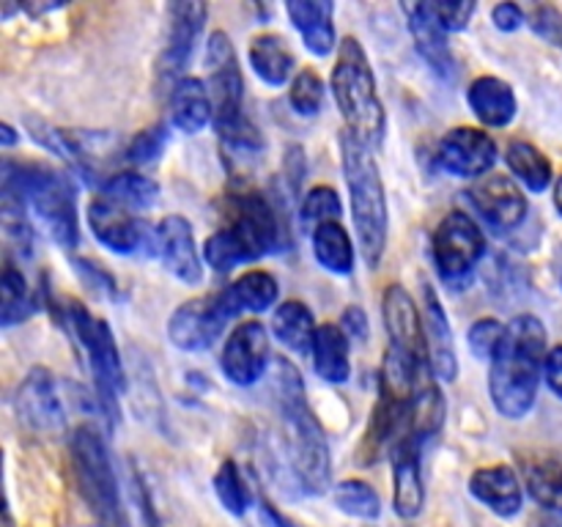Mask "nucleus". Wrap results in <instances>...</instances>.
I'll return each instance as SVG.
<instances>
[{"mask_svg": "<svg viewBox=\"0 0 562 527\" xmlns=\"http://www.w3.org/2000/svg\"><path fill=\"white\" fill-rule=\"evenodd\" d=\"M434 264L445 283L459 285L470 280L486 253V236L481 225L464 212H450L434 231Z\"/></svg>", "mask_w": 562, "mask_h": 527, "instance_id": "obj_11", "label": "nucleus"}, {"mask_svg": "<svg viewBox=\"0 0 562 527\" xmlns=\"http://www.w3.org/2000/svg\"><path fill=\"white\" fill-rule=\"evenodd\" d=\"M445 423V395L437 382H423L417 384L415 401H412L409 412V426H406L404 439H412L417 445H426L439 434Z\"/></svg>", "mask_w": 562, "mask_h": 527, "instance_id": "obj_29", "label": "nucleus"}, {"mask_svg": "<svg viewBox=\"0 0 562 527\" xmlns=\"http://www.w3.org/2000/svg\"><path fill=\"white\" fill-rule=\"evenodd\" d=\"M104 198L121 203L126 209H146L157 201L159 184L148 176L135 173V170H124V173H113L99 184Z\"/></svg>", "mask_w": 562, "mask_h": 527, "instance_id": "obj_36", "label": "nucleus"}, {"mask_svg": "<svg viewBox=\"0 0 562 527\" xmlns=\"http://www.w3.org/2000/svg\"><path fill=\"white\" fill-rule=\"evenodd\" d=\"M492 20L494 25H497V31H505V33L519 31V27L525 25V9L516 3H499L494 5Z\"/></svg>", "mask_w": 562, "mask_h": 527, "instance_id": "obj_47", "label": "nucleus"}, {"mask_svg": "<svg viewBox=\"0 0 562 527\" xmlns=\"http://www.w3.org/2000/svg\"><path fill=\"white\" fill-rule=\"evenodd\" d=\"M225 291H228L231 302H234V307L239 313L241 311L261 313L278 302L280 285L278 280H274L269 272H263V269H250V272L241 274L239 280H234Z\"/></svg>", "mask_w": 562, "mask_h": 527, "instance_id": "obj_35", "label": "nucleus"}, {"mask_svg": "<svg viewBox=\"0 0 562 527\" xmlns=\"http://www.w3.org/2000/svg\"><path fill=\"white\" fill-rule=\"evenodd\" d=\"M313 366L316 373L327 382L340 384L349 379L351 360H349V335L338 324H322L316 329V340H313Z\"/></svg>", "mask_w": 562, "mask_h": 527, "instance_id": "obj_28", "label": "nucleus"}, {"mask_svg": "<svg viewBox=\"0 0 562 527\" xmlns=\"http://www.w3.org/2000/svg\"><path fill=\"white\" fill-rule=\"evenodd\" d=\"M151 253H157L173 278L181 283L198 285L203 280V264L198 256L195 234H192L190 220L181 214H168L157 223L151 236Z\"/></svg>", "mask_w": 562, "mask_h": 527, "instance_id": "obj_16", "label": "nucleus"}, {"mask_svg": "<svg viewBox=\"0 0 562 527\" xmlns=\"http://www.w3.org/2000/svg\"><path fill=\"white\" fill-rule=\"evenodd\" d=\"M406 16H409V31L415 38V49L420 58L437 71L439 77L453 75V53L448 44V31L439 25L437 14H434L431 3H412L404 5Z\"/></svg>", "mask_w": 562, "mask_h": 527, "instance_id": "obj_23", "label": "nucleus"}, {"mask_svg": "<svg viewBox=\"0 0 562 527\" xmlns=\"http://www.w3.org/2000/svg\"><path fill=\"white\" fill-rule=\"evenodd\" d=\"M261 514L267 516V519L272 522L274 527H291V522L285 519V516H280V511L274 508V505L269 503V500H261Z\"/></svg>", "mask_w": 562, "mask_h": 527, "instance_id": "obj_51", "label": "nucleus"}, {"mask_svg": "<svg viewBox=\"0 0 562 527\" xmlns=\"http://www.w3.org/2000/svg\"><path fill=\"white\" fill-rule=\"evenodd\" d=\"M280 214L261 192H239L231 198V220L206 239L203 256L214 272H234L241 264L258 261L278 250Z\"/></svg>", "mask_w": 562, "mask_h": 527, "instance_id": "obj_4", "label": "nucleus"}, {"mask_svg": "<svg viewBox=\"0 0 562 527\" xmlns=\"http://www.w3.org/2000/svg\"><path fill=\"white\" fill-rule=\"evenodd\" d=\"M214 492H217L220 503H223V508L228 514L241 516L250 508V492H247L245 481H241V472L236 467V461L225 459L220 464L217 475H214Z\"/></svg>", "mask_w": 562, "mask_h": 527, "instance_id": "obj_39", "label": "nucleus"}, {"mask_svg": "<svg viewBox=\"0 0 562 527\" xmlns=\"http://www.w3.org/2000/svg\"><path fill=\"white\" fill-rule=\"evenodd\" d=\"M393 505L395 514L404 519L420 516L426 503V486H423V445L412 439H401L393 453Z\"/></svg>", "mask_w": 562, "mask_h": 527, "instance_id": "obj_22", "label": "nucleus"}, {"mask_svg": "<svg viewBox=\"0 0 562 527\" xmlns=\"http://www.w3.org/2000/svg\"><path fill=\"white\" fill-rule=\"evenodd\" d=\"M206 3H170L168 5V31H165V47L157 58V82L159 86H176L181 71L187 69L195 49L198 36L206 22Z\"/></svg>", "mask_w": 562, "mask_h": 527, "instance_id": "obj_12", "label": "nucleus"}, {"mask_svg": "<svg viewBox=\"0 0 562 527\" xmlns=\"http://www.w3.org/2000/svg\"><path fill=\"white\" fill-rule=\"evenodd\" d=\"M423 324H426V346H428V368L442 382H453L459 373V360L453 349V333H450L448 313L442 302L434 294L431 283H423Z\"/></svg>", "mask_w": 562, "mask_h": 527, "instance_id": "obj_20", "label": "nucleus"}, {"mask_svg": "<svg viewBox=\"0 0 562 527\" xmlns=\"http://www.w3.org/2000/svg\"><path fill=\"white\" fill-rule=\"evenodd\" d=\"M340 327H344V333L351 335V338H366L368 335L366 313H362L357 305H351L349 311L344 313V318H340Z\"/></svg>", "mask_w": 562, "mask_h": 527, "instance_id": "obj_50", "label": "nucleus"}, {"mask_svg": "<svg viewBox=\"0 0 562 527\" xmlns=\"http://www.w3.org/2000/svg\"><path fill=\"white\" fill-rule=\"evenodd\" d=\"M519 467L530 497L547 511L562 514V453L554 450L525 453Z\"/></svg>", "mask_w": 562, "mask_h": 527, "instance_id": "obj_24", "label": "nucleus"}, {"mask_svg": "<svg viewBox=\"0 0 562 527\" xmlns=\"http://www.w3.org/2000/svg\"><path fill=\"white\" fill-rule=\"evenodd\" d=\"M543 377H547L549 390H552L558 399H562V344L549 349L547 355V368H543Z\"/></svg>", "mask_w": 562, "mask_h": 527, "instance_id": "obj_49", "label": "nucleus"}, {"mask_svg": "<svg viewBox=\"0 0 562 527\" xmlns=\"http://www.w3.org/2000/svg\"><path fill=\"white\" fill-rule=\"evenodd\" d=\"M71 467H75L77 489L82 494V503L91 511L93 522L99 527H132L126 516L124 500H121L119 478L110 464L108 445L97 426L82 423L71 431L69 439Z\"/></svg>", "mask_w": 562, "mask_h": 527, "instance_id": "obj_8", "label": "nucleus"}, {"mask_svg": "<svg viewBox=\"0 0 562 527\" xmlns=\"http://www.w3.org/2000/svg\"><path fill=\"white\" fill-rule=\"evenodd\" d=\"M0 220H3L5 245L14 247L16 256H31L33 228L31 220H27L25 203L20 198L0 192Z\"/></svg>", "mask_w": 562, "mask_h": 527, "instance_id": "obj_37", "label": "nucleus"}, {"mask_svg": "<svg viewBox=\"0 0 562 527\" xmlns=\"http://www.w3.org/2000/svg\"><path fill=\"white\" fill-rule=\"evenodd\" d=\"M340 214H344V206H340V198L333 187L318 184V187H313L305 198H302L300 220L305 225L318 228V225H324V223H335Z\"/></svg>", "mask_w": 562, "mask_h": 527, "instance_id": "obj_40", "label": "nucleus"}, {"mask_svg": "<svg viewBox=\"0 0 562 527\" xmlns=\"http://www.w3.org/2000/svg\"><path fill=\"white\" fill-rule=\"evenodd\" d=\"M554 206H558V212L562 214V173L558 176V181H554Z\"/></svg>", "mask_w": 562, "mask_h": 527, "instance_id": "obj_53", "label": "nucleus"}, {"mask_svg": "<svg viewBox=\"0 0 562 527\" xmlns=\"http://www.w3.org/2000/svg\"><path fill=\"white\" fill-rule=\"evenodd\" d=\"M291 25L300 31L302 42L313 55L324 58L333 53L335 47V27H333V11L335 5L327 0H289L285 3Z\"/></svg>", "mask_w": 562, "mask_h": 527, "instance_id": "obj_25", "label": "nucleus"}, {"mask_svg": "<svg viewBox=\"0 0 562 527\" xmlns=\"http://www.w3.org/2000/svg\"><path fill=\"white\" fill-rule=\"evenodd\" d=\"M470 201L494 228H516L527 217V195L510 176L488 173L470 187Z\"/></svg>", "mask_w": 562, "mask_h": 527, "instance_id": "obj_19", "label": "nucleus"}, {"mask_svg": "<svg viewBox=\"0 0 562 527\" xmlns=\"http://www.w3.org/2000/svg\"><path fill=\"white\" fill-rule=\"evenodd\" d=\"M505 338V324H499L497 318H477L470 327V349L475 351V357H488L492 360L497 355L499 344Z\"/></svg>", "mask_w": 562, "mask_h": 527, "instance_id": "obj_43", "label": "nucleus"}, {"mask_svg": "<svg viewBox=\"0 0 562 527\" xmlns=\"http://www.w3.org/2000/svg\"><path fill=\"white\" fill-rule=\"evenodd\" d=\"M269 362V335L267 327L256 318L250 322H241L234 333L228 335L223 346V355H220V366L223 373L228 377V382L247 388V384H256L258 379L267 373Z\"/></svg>", "mask_w": 562, "mask_h": 527, "instance_id": "obj_17", "label": "nucleus"}, {"mask_svg": "<svg viewBox=\"0 0 562 527\" xmlns=\"http://www.w3.org/2000/svg\"><path fill=\"white\" fill-rule=\"evenodd\" d=\"M313 253H316L318 264H322L324 269H329V272H355V242H351L349 231L344 228L340 220L313 228Z\"/></svg>", "mask_w": 562, "mask_h": 527, "instance_id": "obj_32", "label": "nucleus"}, {"mask_svg": "<svg viewBox=\"0 0 562 527\" xmlns=\"http://www.w3.org/2000/svg\"><path fill=\"white\" fill-rule=\"evenodd\" d=\"M467 99H470V108L477 115V121L494 126V130H503L516 119V93L499 77H477L470 86Z\"/></svg>", "mask_w": 562, "mask_h": 527, "instance_id": "obj_27", "label": "nucleus"}, {"mask_svg": "<svg viewBox=\"0 0 562 527\" xmlns=\"http://www.w3.org/2000/svg\"><path fill=\"white\" fill-rule=\"evenodd\" d=\"M291 108L300 115H316L324 104V82L313 69L296 71L289 88Z\"/></svg>", "mask_w": 562, "mask_h": 527, "instance_id": "obj_41", "label": "nucleus"}, {"mask_svg": "<svg viewBox=\"0 0 562 527\" xmlns=\"http://www.w3.org/2000/svg\"><path fill=\"white\" fill-rule=\"evenodd\" d=\"M333 97L346 121V132H351L368 148L379 146L384 137V126H387V115H384V104L379 99L371 60L355 36L344 38L338 49V60L333 69Z\"/></svg>", "mask_w": 562, "mask_h": 527, "instance_id": "obj_7", "label": "nucleus"}, {"mask_svg": "<svg viewBox=\"0 0 562 527\" xmlns=\"http://www.w3.org/2000/svg\"><path fill=\"white\" fill-rule=\"evenodd\" d=\"M333 500L344 514L357 516V519H379V514H382L379 494L366 481H355V478L340 481L333 489Z\"/></svg>", "mask_w": 562, "mask_h": 527, "instance_id": "obj_38", "label": "nucleus"}, {"mask_svg": "<svg viewBox=\"0 0 562 527\" xmlns=\"http://www.w3.org/2000/svg\"><path fill=\"white\" fill-rule=\"evenodd\" d=\"M66 322H69L71 333H75L77 344L86 351L93 388H97L99 401H102L104 415L115 423L119 421V399L126 388V379L119 346H115L113 333H110V324L104 318L93 316L80 302H71V307L66 311Z\"/></svg>", "mask_w": 562, "mask_h": 527, "instance_id": "obj_9", "label": "nucleus"}, {"mask_svg": "<svg viewBox=\"0 0 562 527\" xmlns=\"http://www.w3.org/2000/svg\"><path fill=\"white\" fill-rule=\"evenodd\" d=\"M384 327H387L390 349L404 355L406 360L415 362L417 368L428 366V346H426V324L417 302L412 300L409 291L401 283H393L384 291L382 300Z\"/></svg>", "mask_w": 562, "mask_h": 527, "instance_id": "obj_13", "label": "nucleus"}, {"mask_svg": "<svg viewBox=\"0 0 562 527\" xmlns=\"http://www.w3.org/2000/svg\"><path fill=\"white\" fill-rule=\"evenodd\" d=\"M340 159H344L346 187L351 198L357 239L368 267H379L387 245V198H384L382 173L371 148L357 141L351 132L340 135Z\"/></svg>", "mask_w": 562, "mask_h": 527, "instance_id": "obj_5", "label": "nucleus"}, {"mask_svg": "<svg viewBox=\"0 0 562 527\" xmlns=\"http://www.w3.org/2000/svg\"><path fill=\"white\" fill-rule=\"evenodd\" d=\"M547 355V327L538 316L521 313L505 327L488 371V393L499 415L521 421L536 406Z\"/></svg>", "mask_w": 562, "mask_h": 527, "instance_id": "obj_1", "label": "nucleus"}, {"mask_svg": "<svg viewBox=\"0 0 562 527\" xmlns=\"http://www.w3.org/2000/svg\"><path fill=\"white\" fill-rule=\"evenodd\" d=\"M236 307L231 302L228 291H214V294L195 296L184 305L176 307L168 318V338L181 351H206L217 344L225 324L236 316Z\"/></svg>", "mask_w": 562, "mask_h": 527, "instance_id": "obj_10", "label": "nucleus"}, {"mask_svg": "<svg viewBox=\"0 0 562 527\" xmlns=\"http://www.w3.org/2000/svg\"><path fill=\"white\" fill-rule=\"evenodd\" d=\"M206 69L217 135L223 137L225 146L236 152L258 154L263 148V137L245 113V77H241L239 58L225 31H214L209 36Z\"/></svg>", "mask_w": 562, "mask_h": 527, "instance_id": "obj_6", "label": "nucleus"}, {"mask_svg": "<svg viewBox=\"0 0 562 527\" xmlns=\"http://www.w3.org/2000/svg\"><path fill=\"white\" fill-rule=\"evenodd\" d=\"M75 269H77V274H80V278L86 280V283L91 285L93 291H97V294L108 296V300H115V296H119V289H115V278L108 272V269L99 267L97 261H86V258H77Z\"/></svg>", "mask_w": 562, "mask_h": 527, "instance_id": "obj_46", "label": "nucleus"}, {"mask_svg": "<svg viewBox=\"0 0 562 527\" xmlns=\"http://www.w3.org/2000/svg\"><path fill=\"white\" fill-rule=\"evenodd\" d=\"M505 162L530 192H543L552 181V162L541 148L527 141H510L505 148Z\"/></svg>", "mask_w": 562, "mask_h": 527, "instance_id": "obj_33", "label": "nucleus"}, {"mask_svg": "<svg viewBox=\"0 0 562 527\" xmlns=\"http://www.w3.org/2000/svg\"><path fill=\"white\" fill-rule=\"evenodd\" d=\"M272 395L278 415L289 428V459L296 483L305 494H324L333 478L329 445L324 428L307 406L302 377L285 357H274L272 362Z\"/></svg>", "mask_w": 562, "mask_h": 527, "instance_id": "obj_2", "label": "nucleus"}, {"mask_svg": "<svg viewBox=\"0 0 562 527\" xmlns=\"http://www.w3.org/2000/svg\"><path fill=\"white\" fill-rule=\"evenodd\" d=\"M170 119L184 135H195L209 121H214V104L206 82L198 77H181L170 88Z\"/></svg>", "mask_w": 562, "mask_h": 527, "instance_id": "obj_26", "label": "nucleus"}, {"mask_svg": "<svg viewBox=\"0 0 562 527\" xmlns=\"http://www.w3.org/2000/svg\"><path fill=\"white\" fill-rule=\"evenodd\" d=\"M497 162V143L475 126H456L439 141L437 165L459 179H483Z\"/></svg>", "mask_w": 562, "mask_h": 527, "instance_id": "obj_14", "label": "nucleus"}, {"mask_svg": "<svg viewBox=\"0 0 562 527\" xmlns=\"http://www.w3.org/2000/svg\"><path fill=\"white\" fill-rule=\"evenodd\" d=\"M14 410L22 426L38 434H53L66 426V412L58 388L47 368H31L14 395Z\"/></svg>", "mask_w": 562, "mask_h": 527, "instance_id": "obj_15", "label": "nucleus"}, {"mask_svg": "<svg viewBox=\"0 0 562 527\" xmlns=\"http://www.w3.org/2000/svg\"><path fill=\"white\" fill-rule=\"evenodd\" d=\"M36 313V300H33L27 280L14 264H5L3 274H0V324L5 329L22 324Z\"/></svg>", "mask_w": 562, "mask_h": 527, "instance_id": "obj_34", "label": "nucleus"}, {"mask_svg": "<svg viewBox=\"0 0 562 527\" xmlns=\"http://www.w3.org/2000/svg\"><path fill=\"white\" fill-rule=\"evenodd\" d=\"M532 31L541 38H547L549 44L562 49V11L554 9V5H536L527 16Z\"/></svg>", "mask_w": 562, "mask_h": 527, "instance_id": "obj_45", "label": "nucleus"}, {"mask_svg": "<svg viewBox=\"0 0 562 527\" xmlns=\"http://www.w3.org/2000/svg\"><path fill=\"white\" fill-rule=\"evenodd\" d=\"M434 14H437L439 25L448 33L464 31L470 25V16L475 14V3L472 0H437L431 3Z\"/></svg>", "mask_w": 562, "mask_h": 527, "instance_id": "obj_44", "label": "nucleus"}, {"mask_svg": "<svg viewBox=\"0 0 562 527\" xmlns=\"http://www.w3.org/2000/svg\"><path fill=\"white\" fill-rule=\"evenodd\" d=\"M532 527H562V525H558V522H536Z\"/></svg>", "mask_w": 562, "mask_h": 527, "instance_id": "obj_54", "label": "nucleus"}, {"mask_svg": "<svg viewBox=\"0 0 562 527\" xmlns=\"http://www.w3.org/2000/svg\"><path fill=\"white\" fill-rule=\"evenodd\" d=\"M470 494L503 519H514L525 505V483L508 464L481 467L472 472Z\"/></svg>", "mask_w": 562, "mask_h": 527, "instance_id": "obj_21", "label": "nucleus"}, {"mask_svg": "<svg viewBox=\"0 0 562 527\" xmlns=\"http://www.w3.org/2000/svg\"><path fill=\"white\" fill-rule=\"evenodd\" d=\"M0 143H3V148H11L16 143V132L11 124H3L0 126Z\"/></svg>", "mask_w": 562, "mask_h": 527, "instance_id": "obj_52", "label": "nucleus"}, {"mask_svg": "<svg viewBox=\"0 0 562 527\" xmlns=\"http://www.w3.org/2000/svg\"><path fill=\"white\" fill-rule=\"evenodd\" d=\"M305 154H302L300 146H291L285 152V179L291 181V192H300L302 179H305Z\"/></svg>", "mask_w": 562, "mask_h": 527, "instance_id": "obj_48", "label": "nucleus"}, {"mask_svg": "<svg viewBox=\"0 0 562 527\" xmlns=\"http://www.w3.org/2000/svg\"><path fill=\"white\" fill-rule=\"evenodd\" d=\"M316 322L313 313L307 311L305 302L289 300L274 311L272 316V333L278 335L280 344L285 349L296 351V355H307L313 351V340H316Z\"/></svg>", "mask_w": 562, "mask_h": 527, "instance_id": "obj_31", "label": "nucleus"}, {"mask_svg": "<svg viewBox=\"0 0 562 527\" xmlns=\"http://www.w3.org/2000/svg\"><path fill=\"white\" fill-rule=\"evenodd\" d=\"M0 192L14 195L31 206L42 228L47 231L49 239L58 247H71L80 239L77 228V192L75 184L66 173L47 168L38 162H14L3 159V179H0Z\"/></svg>", "mask_w": 562, "mask_h": 527, "instance_id": "obj_3", "label": "nucleus"}, {"mask_svg": "<svg viewBox=\"0 0 562 527\" xmlns=\"http://www.w3.org/2000/svg\"><path fill=\"white\" fill-rule=\"evenodd\" d=\"M88 225L108 250L121 253V256H132V253L143 250L146 245L151 247L154 228H146L140 220L132 217L130 209L104 195L93 198L88 203Z\"/></svg>", "mask_w": 562, "mask_h": 527, "instance_id": "obj_18", "label": "nucleus"}, {"mask_svg": "<svg viewBox=\"0 0 562 527\" xmlns=\"http://www.w3.org/2000/svg\"><path fill=\"white\" fill-rule=\"evenodd\" d=\"M168 137L170 132L165 124L146 126V130L137 132V135L130 141V146H126L124 152V159L135 165L154 162V159H159V154L165 152V146H168Z\"/></svg>", "mask_w": 562, "mask_h": 527, "instance_id": "obj_42", "label": "nucleus"}, {"mask_svg": "<svg viewBox=\"0 0 562 527\" xmlns=\"http://www.w3.org/2000/svg\"><path fill=\"white\" fill-rule=\"evenodd\" d=\"M250 66L269 86H285L294 71V53L278 33H261L250 42Z\"/></svg>", "mask_w": 562, "mask_h": 527, "instance_id": "obj_30", "label": "nucleus"}]
</instances>
